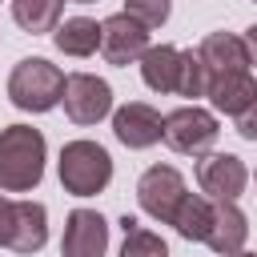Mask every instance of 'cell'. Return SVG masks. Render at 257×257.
Instances as JSON below:
<instances>
[{
  "label": "cell",
  "instance_id": "4",
  "mask_svg": "<svg viewBox=\"0 0 257 257\" xmlns=\"http://www.w3.org/2000/svg\"><path fill=\"white\" fill-rule=\"evenodd\" d=\"M217 133H221L217 116H213L209 108H201V104H181V108H173V112L165 116V124H161V141H165L173 153H185V157L209 153L213 141H217Z\"/></svg>",
  "mask_w": 257,
  "mask_h": 257
},
{
  "label": "cell",
  "instance_id": "26",
  "mask_svg": "<svg viewBox=\"0 0 257 257\" xmlns=\"http://www.w3.org/2000/svg\"><path fill=\"white\" fill-rule=\"evenodd\" d=\"M72 4H96V0H72Z\"/></svg>",
  "mask_w": 257,
  "mask_h": 257
},
{
  "label": "cell",
  "instance_id": "6",
  "mask_svg": "<svg viewBox=\"0 0 257 257\" xmlns=\"http://www.w3.org/2000/svg\"><path fill=\"white\" fill-rule=\"evenodd\" d=\"M185 193H189V189H185V177H181L173 165H153V169H145L141 181H137V201H141V209H145L153 221H161V225L173 221V213H177V205H181Z\"/></svg>",
  "mask_w": 257,
  "mask_h": 257
},
{
  "label": "cell",
  "instance_id": "7",
  "mask_svg": "<svg viewBox=\"0 0 257 257\" xmlns=\"http://www.w3.org/2000/svg\"><path fill=\"white\" fill-rule=\"evenodd\" d=\"M197 185L209 201H237L249 185V169L233 153H201L197 161Z\"/></svg>",
  "mask_w": 257,
  "mask_h": 257
},
{
  "label": "cell",
  "instance_id": "13",
  "mask_svg": "<svg viewBox=\"0 0 257 257\" xmlns=\"http://www.w3.org/2000/svg\"><path fill=\"white\" fill-rule=\"evenodd\" d=\"M197 56L205 64L209 76H221V72H249V48L241 36L233 32H209L201 44H197Z\"/></svg>",
  "mask_w": 257,
  "mask_h": 257
},
{
  "label": "cell",
  "instance_id": "23",
  "mask_svg": "<svg viewBox=\"0 0 257 257\" xmlns=\"http://www.w3.org/2000/svg\"><path fill=\"white\" fill-rule=\"evenodd\" d=\"M8 225H12V201L0 189V245H8Z\"/></svg>",
  "mask_w": 257,
  "mask_h": 257
},
{
  "label": "cell",
  "instance_id": "17",
  "mask_svg": "<svg viewBox=\"0 0 257 257\" xmlns=\"http://www.w3.org/2000/svg\"><path fill=\"white\" fill-rule=\"evenodd\" d=\"M209 217H213V201H209L205 193H185L169 225H173L185 241H205V233H209Z\"/></svg>",
  "mask_w": 257,
  "mask_h": 257
},
{
  "label": "cell",
  "instance_id": "8",
  "mask_svg": "<svg viewBox=\"0 0 257 257\" xmlns=\"http://www.w3.org/2000/svg\"><path fill=\"white\" fill-rule=\"evenodd\" d=\"M149 48V28L141 20H133L128 12H116L108 20H100V56L116 68L137 64Z\"/></svg>",
  "mask_w": 257,
  "mask_h": 257
},
{
  "label": "cell",
  "instance_id": "20",
  "mask_svg": "<svg viewBox=\"0 0 257 257\" xmlns=\"http://www.w3.org/2000/svg\"><path fill=\"white\" fill-rule=\"evenodd\" d=\"M205 84H209V72L197 56V48H181V76H177V96H205Z\"/></svg>",
  "mask_w": 257,
  "mask_h": 257
},
{
  "label": "cell",
  "instance_id": "22",
  "mask_svg": "<svg viewBox=\"0 0 257 257\" xmlns=\"http://www.w3.org/2000/svg\"><path fill=\"white\" fill-rule=\"evenodd\" d=\"M233 120H237V133H241L245 141H257V96H253V100H249Z\"/></svg>",
  "mask_w": 257,
  "mask_h": 257
},
{
  "label": "cell",
  "instance_id": "15",
  "mask_svg": "<svg viewBox=\"0 0 257 257\" xmlns=\"http://www.w3.org/2000/svg\"><path fill=\"white\" fill-rule=\"evenodd\" d=\"M177 76H181V48L149 44L141 56V80L153 92H177Z\"/></svg>",
  "mask_w": 257,
  "mask_h": 257
},
{
  "label": "cell",
  "instance_id": "21",
  "mask_svg": "<svg viewBox=\"0 0 257 257\" xmlns=\"http://www.w3.org/2000/svg\"><path fill=\"white\" fill-rule=\"evenodd\" d=\"M124 12L145 28H161L169 20V0H124Z\"/></svg>",
  "mask_w": 257,
  "mask_h": 257
},
{
  "label": "cell",
  "instance_id": "3",
  "mask_svg": "<svg viewBox=\"0 0 257 257\" xmlns=\"http://www.w3.org/2000/svg\"><path fill=\"white\" fill-rule=\"evenodd\" d=\"M112 181V157L96 141H68L60 149V185L72 197H96Z\"/></svg>",
  "mask_w": 257,
  "mask_h": 257
},
{
  "label": "cell",
  "instance_id": "25",
  "mask_svg": "<svg viewBox=\"0 0 257 257\" xmlns=\"http://www.w3.org/2000/svg\"><path fill=\"white\" fill-rule=\"evenodd\" d=\"M233 257H257V253H245V249H241V253H233Z\"/></svg>",
  "mask_w": 257,
  "mask_h": 257
},
{
  "label": "cell",
  "instance_id": "1",
  "mask_svg": "<svg viewBox=\"0 0 257 257\" xmlns=\"http://www.w3.org/2000/svg\"><path fill=\"white\" fill-rule=\"evenodd\" d=\"M44 133L32 124L0 128V189L4 193H32L44 177Z\"/></svg>",
  "mask_w": 257,
  "mask_h": 257
},
{
  "label": "cell",
  "instance_id": "10",
  "mask_svg": "<svg viewBox=\"0 0 257 257\" xmlns=\"http://www.w3.org/2000/svg\"><path fill=\"white\" fill-rule=\"evenodd\" d=\"M161 124H165V116L153 104H145V100H128V104H120L112 112V133H116V141L124 149H149V145H157L161 141Z\"/></svg>",
  "mask_w": 257,
  "mask_h": 257
},
{
  "label": "cell",
  "instance_id": "12",
  "mask_svg": "<svg viewBox=\"0 0 257 257\" xmlns=\"http://www.w3.org/2000/svg\"><path fill=\"white\" fill-rule=\"evenodd\" d=\"M245 237H249V221L245 213L237 209V201H213V217H209V233H205V245L221 257H233L245 249Z\"/></svg>",
  "mask_w": 257,
  "mask_h": 257
},
{
  "label": "cell",
  "instance_id": "9",
  "mask_svg": "<svg viewBox=\"0 0 257 257\" xmlns=\"http://www.w3.org/2000/svg\"><path fill=\"white\" fill-rule=\"evenodd\" d=\"M108 249V221L96 209H72L60 237V257H104Z\"/></svg>",
  "mask_w": 257,
  "mask_h": 257
},
{
  "label": "cell",
  "instance_id": "11",
  "mask_svg": "<svg viewBox=\"0 0 257 257\" xmlns=\"http://www.w3.org/2000/svg\"><path fill=\"white\" fill-rule=\"evenodd\" d=\"M48 241V209L40 201H12V225H8V245L12 253H40Z\"/></svg>",
  "mask_w": 257,
  "mask_h": 257
},
{
  "label": "cell",
  "instance_id": "19",
  "mask_svg": "<svg viewBox=\"0 0 257 257\" xmlns=\"http://www.w3.org/2000/svg\"><path fill=\"white\" fill-rule=\"evenodd\" d=\"M120 229H124V245H120V257H169V245L161 233L145 229L137 217H120Z\"/></svg>",
  "mask_w": 257,
  "mask_h": 257
},
{
  "label": "cell",
  "instance_id": "5",
  "mask_svg": "<svg viewBox=\"0 0 257 257\" xmlns=\"http://www.w3.org/2000/svg\"><path fill=\"white\" fill-rule=\"evenodd\" d=\"M60 104H64V116L72 124H96L112 112V88L96 72H68Z\"/></svg>",
  "mask_w": 257,
  "mask_h": 257
},
{
  "label": "cell",
  "instance_id": "18",
  "mask_svg": "<svg viewBox=\"0 0 257 257\" xmlns=\"http://www.w3.org/2000/svg\"><path fill=\"white\" fill-rule=\"evenodd\" d=\"M60 16H64V0H12V20L32 36L56 32Z\"/></svg>",
  "mask_w": 257,
  "mask_h": 257
},
{
  "label": "cell",
  "instance_id": "14",
  "mask_svg": "<svg viewBox=\"0 0 257 257\" xmlns=\"http://www.w3.org/2000/svg\"><path fill=\"white\" fill-rule=\"evenodd\" d=\"M205 96H209V104H213L217 112L237 116V112L257 96V80H253L249 72H221V76H209Z\"/></svg>",
  "mask_w": 257,
  "mask_h": 257
},
{
  "label": "cell",
  "instance_id": "2",
  "mask_svg": "<svg viewBox=\"0 0 257 257\" xmlns=\"http://www.w3.org/2000/svg\"><path fill=\"white\" fill-rule=\"evenodd\" d=\"M64 96V72L44 56H24L8 72V100L20 112H48Z\"/></svg>",
  "mask_w": 257,
  "mask_h": 257
},
{
  "label": "cell",
  "instance_id": "24",
  "mask_svg": "<svg viewBox=\"0 0 257 257\" xmlns=\"http://www.w3.org/2000/svg\"><path fill=\"white\" fill-rule=\"evenodd\" d=\"M241 40H245V48H249V64H257V24H253V28H245V36H241Z\"/></svg>",
  "mask_w": 257,
  "mask_h": 257
},
{
  "label": "cell",
  "instance_id": "16",
  "mask_svg": "<svg viewBox=\"0 0 257 257\" xmlns=\"http://www.w3.org/2000/svg\"><path fill=\"white\" fill-rule=\"evenodd\" d=\"M52 44H56L64 56H92V52L100 48V24L88 20V16H68L64 24H56Z\"/></svg>",
  "mask_w": 257,
  "mask_h": 257
}]
</instances>
